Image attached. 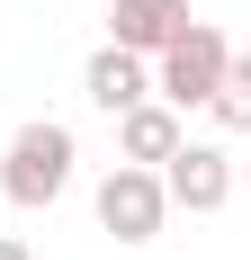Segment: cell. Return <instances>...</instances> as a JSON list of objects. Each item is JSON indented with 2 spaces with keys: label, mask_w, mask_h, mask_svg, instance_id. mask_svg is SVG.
I'll return each instance as SVG.
<instances>
[{
  "label": "cell",
  "mask_w": 251,
  "mask_h": 260,
  "mask_svg": "<svg viewBox=\"0 0 251 260\" xmlns=\"http://www.w3.org/2000/svg\"><path fill=\"white\" fill-rule=\"evenodd\" d=\"M72 161H81V144H72V126H54V117H27L18 135H9V153H0V198L9 207H54L63 188H72Z\"/></svg>",
  "instance_id": "obj_1"
},
{
  "label": "cell",
  "mask_w": 251,
  "mask_h": 260,
  "mask_svg": "<svg viewBox=\"0 0 251 260\" xmlns=\"http://www.w3.org/2000/svg\"><path fill=\"white\" fill-rule=\"evenodd\" d=\"M225 63H233L225 27L189 18L171 45L152 54V99H162V108H206V99H215V81H225Z\"/></svg>",
  "instance_id": "obj_2"
},
{
  "label": "cell",
  "mask_w": 251,
  "mask_h": 260,
  "mask_svg": "<svg viewBox=\"0 0 251 260\" xmlns=\"http://www.w3.org/2000/svg\"><path fill=\"white\" fill-rule=\"evenodd\" d=\"M99 224L117 242H152L162 224H171V188H162V171H144V161H117L99 180Z\"/></svg>",
  "instance_id": "obj_3"
},
{
  "label": "cell",
  "mask_w": 251,
  "mask_h": 260,
  "mask_svg": "<svg viewBox=\"0 0 251 260\" xmlns=\"http://www.w3.org/2000/svg\"><path fill=\"white\" fill-rule=\"evenodd\" d=\"M162 188H171V207L215 215V207L233 198V161H225V144H179V153L162 161Z\"/></svg>",
  "instance_id": "obj_4"
},
{
  "label": "cell",
  "mask_w": 251,
  "mask_h": 260,
  "mask_svg": "<svg viewBox=\"0 0 251 260\" xmlns=\"http://www.w3.org/2000/svg\"><path fill=\"white\" fill-rule=\"evenodd\" d=\"M81 90H90V108H108V117H125L135 99H152V54L99 45V54H90V72H81Z\"/></svg>",
  "instance_id": "obj_5"
},
{
  "label": "cell",
  "mask_w": 251,
  "mask_h": 260,
  "mask_svg": "<svg viewBox=\"0 0 251 260\" xmlns=\"http://www.w3.org/2000/svg\"><path fill=\"white\" fill-rule=\"evenodd\" d=\"M189 27V0H117L108 9V45H125V54H162Z\"/></svg>",
  "instance_id": "obj_6"
},
{
  "label": "cell",
  "mask_w": 251,
  "mask_h": 260,
  "mask_svg": "<svg viewBox=\"0 0 251 260\" xmlns=\"http://www.w3.org/2000/svg\"><path fill=\"white\" fill-rule=\"evenodd\" d=\"M179 144H189V135H179V108H162V99H135V108L117 117V153L144 161V171H162Z\"/></svg>",
  "instance_id": "obj_7"
},
{
  "label": "cell",
  "mask_w": 251,
  "mask_h": 260,
  "mask_svg": "<svg viewBox=\"0 0 251 260\" xmlns=\"http://www.w3.org/2000/svg\"><path fill=\"white\" fill-rule=\"evenodd\" d=\"M206 117H215L225 135H251V54H233V63H225V81H215Z\"/></svg>",
  "instance_id": "obj_8"
},
{
  "label": "cell",
  "mask_w": 251,
  "mask_h": 260,
  "mask_svg": "<svg viewBox=\"0 0 251 260\" xmlns=\"http://www.w3.org/2000/svg\"><path fill=\"white\" fill-rule=\"evenodd\" d=\"M0 260H36V251H27V242H18V234H0Z\"/></svg>",
  "instance_id": "obj_9"
}]
</instances>
